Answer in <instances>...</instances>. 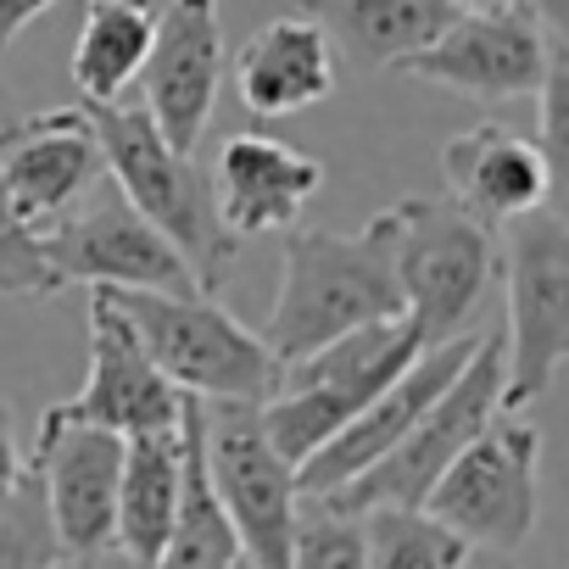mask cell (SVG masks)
Instances as JSON below:
<instances>
[{"instance_id": "cb8c5ba5", "label": "cell", "mask_w": 569, "mask_h": 569, "mask_svg": "<svg viewBox=\"0 0 569 569\" xmlns=\"http://www.w3.org/2000/svg\"><path fill=\"white\" fill-rule=\"evenodd\" d=\"M291 563H347L363 569V525L352 508H341L325 491H297V513H291Z\"/></svg>"}, {"instance_id": "30bf717a", "label": "cell", "mask_w": 569, "mask_h": 569, "mask_svg": "<svg viewBox=\"0 0 569 569\" xmlns=\"http://www.w3.org/2000/svg\"><path fill=\"white\" fill-rule=\"evenodd\" d=\"M40 251L62 284H140V291H201L190 262L173 251V240L112 184V173L40 229Z\"/></svg>"}, {"instance_id": "d6986e66", "label": "cell", "mask_w": 569, "mask_h": 569, "mask_svg": "<svg viewBox=\"0 0 569 569\" xmlns=\"http://www.w3.org/2000/svg\"><path fill=\"white\" fill-rule=\"evenodd\" d=\"M291 12L319 23L330 51L358 73L408 62L458 18L452 0H291Z\"/></svg>"}, {"instance_id": "6da1fadb", "label": "cell", "mask_w": 569, "mask_h": 569, "mask_svg": "<svg viewBox=\"0 0 569 569\" xmlns=\"http://www.w3.org/2000/svg\"><path fill=\"white\" fill-rule=\"evenodd\" d=\"M402 291L391 268V240H386V212L369 218L352 234L336 229H297L284 240V268H279V297L268 325L257 330L279 363H291L358 325L397 319Z\"/></svg>"}, {"instance_id": "5b68a950", "label": "cell", "mask_w": 569, "mask_h": 569, "mask_svg": "<svg viewBox=\"0 0 569 569\" xmlns=\"http://www.w3.org/2000/svg\"><path fill=\"white\" fill-rule=\"evenodd\" d=\"M413 352H419V336L408 313H397V319L358 325L291 363H279V380L262 397L268 441L291 463L313 458L380 386H391L413 363Z\"/></svg>"}, {"instance_id": "277c9868", "label": "cell", "mask_w": 569, "mask_h": 569, "mask_svg": "<svg viewBox=\"0 0 569 569\" xmlns=\"http://www.w3.org/2000/svg\"><path fill=\"white\" fill-rule=\"evenodd\" d=\"M112 308L134 325L151 363L184 397H268L279 358L257 330H246L218 291H140V284H101Z\"/></svg>"}, {"instance_id": "7c38bea8", "label": "cell", "mask_w": 569, "mask_h": 569, "mask_svg": "<svg viewBox=\"0 0 569 569\" xmlns=\"http://www.w3.org/2000/svg\"><path fill=\"white\" fill-rule=\"evenodd\" d=\"M34 469L46 486V513L62 547V563L118 558V469L123 436L101 425L34 430Z\"/></svg>"}, {"instance_id": "9c48e42d", "label": "cell", "mask_w": 569, "mask_h": 569, "mask_svg": "<svg viewBox=\"0 0 569 569\" xmlns=\"http://www.w3.org/2000/svg\"><path fill=\"white\" fill-rule=\"evenodd\" d=\"M502 408V330L480 336L475 352L463 358V369L447 380V391L408 425V436L380 452L369 469H358L352 480L330 486L325 497H336L341 508H369V502H425V491L436 486V475L486 430V419Z\"/></svg>"}, {"instance_id": "44dd1931", "label": "cell", "mask_w": 569, "mask_h": 569, "mask_svg": "<svg viewBox=\"0 0 569 569\" xmlns=\"http://www.w3.org/2000/svg\"><path fill=\"white\" fill-rule=\"evenodd\" d=\"M162 563H246L240 536L218 502V486L207 475V447H201V408L196 397H184L179 408V497H173V530L162 547Z\"/></svg>"}, {"instance_id": "4fadbf2b", "label": "cell", "mask_w": 569, "mask_h": 569, "mask_svg": "<svg viewBox=\"0 0 569 569\" xmlns=\"http://www.w3.org/2000/svg\"><path fill=\"white\" fill-rule=\"evenodd\" d=\"M101 179H107V157L84 101L0 123V184H7L12 207L34 234L68 218Z\"/></svg>"}, {"instance_id": "ffe728a7", "label": "cell", "mask_w": 569, "mask_h": 569, "mask_svg": "<svg viewBox=\"0 0 569 569\" xmlns=\"http://www.w3.org/2000/svg\"><path fill=\"white\" fill-rule=\"evenodd\" d=\"M179 497V425L173 430H134L123 436L118 469V558L162 563Z\"/></svg>"}, {"instance_id": "83f0119b", "label": "cell", "mask_w": 569, "mask_h": 569, "mask_svg": "<svg viewBox=\"0 0 569 569\" xmlns=\"http://www.w3.org/2000/svg\"><path fill=\"white\" fill-rule=\"evenodd\" d=\"M57 0H0V51H7L34 18H46Z\"/></svg>"}, {"instance_id": "4316f807", "label": "cell", "mask_w": 569, "mask_h": 569, "mask_svg": "<svg viewBox=\"0 0 569 569\" xmlns=\"http://www.w3.org/2000/svg\"><path fill=\"white\" fill-rule=\"evenodd\" d=\"M23 463H29V452H23V436H18V413H12V402H0V497L18 486Z\"/></svg>"}, {"instance_id": "d4e9b609", "label": "cell", "mask_w": 569, "mask_h": 569, "mask_svg": "<svg viewBox=\"0 0 569 569\" xmlns=\"http://www.w3.org/2000/svg\"><path fill=\"white\" fill-rule=\"evenodd\" d=\"M0 563H62L51 513H46V486L34 458L23 463L18 486L0 497Z\"/></svg>"}, {"instance_id": "f1b7e54d", "label": "cell", "mask_w": 569, "mask_h": 569, "mask_svg": "<svg viewBox=\"0 0 569 569\" xmlns=\"http://www.w3.org/2000/svg\"><path fill=\"white\" fill-rule=\"evenodd\" d=\"M458 12H469V7H502V0H452Z\"/></svg>"}, {"instance_id": "ba28073f", "label": "cell", "mask_w": 569, "mask_h": 569, "mask_svg": "<svg viewBox=\"0 0 569 569\" xmlns=\"http://www.w3.org/2000/svg\"><path fill=\"white\" fill-rule=\"evenodd\" d=\"M201 447L218 502L240 536L246 563H291V513H297V463L268 441L257 397H196Z\"/></svg>"}, {"instance_id": "7a4b0ae2", "label": "cell", "mask_w": 569, "mask_h": 569, "mask_svg": "<svg viewBox=\"0 0 569 569\" xmlns=\"http://www.w3.org/2000/svg\"><path fill=\"white\" fill-rule=\"evenodd\" d=\"M90 123L101 134V157L112 184L173 240V251L190 262L201 291H218L240 257V234L223 223L212 173L196 162V151H173L162 129L151 123L146 101L112 96V101H84Z\"/></svg>"}, {"instance_id": "9a60e30c", "label": "cell", "mask_w": 569, "mask_h": 569, "mask_svg": "<svg viewBox=\"0 0 569 569\" xmlns=\"http://www.w3.org/2000/svg\"><path fill=\"white\" fill-rule=\"evenodd\" d=\"M475 341H480V336L458 330V336H447V341H436V347H419L413 363H408L391 386H380L313 458L297 463V491H330V486L352 480L358 469H369L380 452H391V447L408 436V425L447 391V380L463 369V358L475 352Z\"/></svg>"}, {"instance_id": "8fae6325", "label": "cell", "mask_w": 569, "mask_h": 569, "mask_svg": "<svg viewBox=\"0 0 569 569\" xmlns=\"http://www.w3.org/2000/svg\"><path fill=\"white\" fill-rule=\"evenodd\" d=\"M84 319H90V375L68 402L46 408L40 430H57V425H101V430H118V436L173 430L184 391L168 386V375L151 363L134 325L112 308V297L101 284H90V313Z\"/></svg>"}, {"instance_id": "8992f818", "label": "cell", "mask_w": 569, "mask_h": 569, "mask_svg": "<svg viewBox=\"0 0 569 569\" xmlns=\"http://www.w3.org/2000/svg\"><path fill=\"white\" fill-rule=\"evenodd\" d=\"M497 273L508 291L502 408H525L547 397L569 358V223L558 201L497 229Z\"/></svg>"}, {"instance_id": "603a6c76", "label": "cell", "mask_w": 569, "mask_h": 569, "mask_svg": "<svg viewBox=\"0 0 569 569\" xmlns=\"http://www.w3.org/2000/svg\"><path fill=\"white\" fill-rule=\"evenodd\" d=\"M352 513L363 525V563L380 569H458L475 552L458 530H447L419 502H369Z\"/></svg>"}, {"instance_id": "7402d4cb", "label": "cell", "mask_w": 569, "mask_h": 569, "mask_svg": "<svg viewBox=\"0 0 569 569\" xmlns=\"http://www.w3.org/2000/svg\"><path fill=\"white\" fill-rule=\"evenodd\" d=\"M151 0H90V18L73 46V84L84 101H112L140 79L151 51Z\"/></svg>"}, {"instance_id": "5bb4252c", "label": "cell", "mask_w": 569, "mask_h": 569, "mask_svg": "<svg viewBox=\"0 0 569 569\" xmlns=\"http://www.w3.org/2000/svg\"><path fill=\"white\" fill-rule=\"evenodd\" d=\"M223 73H229V57H223V29H218V0H168L134 84L146 90L140 101L173 151L201 146Z\"/></svg>"}, {"instance_id": "e0dca14e", "label": "cell", "mask_w": 569, "mask_h": 569, "mask_svg": "<svg viewBox=\"0 0 569 569\" xmlns=\"http://www.w3.org/2000/svg\"><path fill=\"white\" fill-rule=\"evenodd\" d=\"M441 179H447V196L491 229L525 218L530 207L552 201V190H558V168L547 162L541 140L502 129V123L452 134L441 146Z\"/></svg>"}, {"instance_id": "484cf974", "label": "cell", "mask_w": 569, "mask_h": 569, "mask_svg": "<svg viewBox=\"0 0 569 569\" xmlns=\"http://www.w3.org/2000/svg\"><path fill=\"white\" fill-rule=\"evenodd\" d=\"M62 291V279L51 273L40 234L23 223V212L12 207L7 184H0V297L7 302H51Z\"/></svg>"}, {"instance_id": "3957f363", "label": "cell", "mask_w": 569, "mask_h": 569, "mask_svg": "<svg viewBox=\"0 0 569 569\" xmlns=\"http://www.w3.org/2000/svg\"><path fill=\"white\" fill-rule=\"evenodd\" d=\"M386 240L419 347L469 330L497 279V229L463 212L452 196H402L386 207Z\"/></svg>"}, {"instance_id": "52a82bcc", "label": "cell", "mask_w": 569, "mask_h": 569, "mask_svg": "<svg viewBox=\"0 0 569 569\" xmlns=\"http://www.w3.org/2000/svg\"><path fill=\"white\" fill-rule=\"evenodd\" d=\"M419 508L458 530L475 552L525 547L541 513V430L519 419V408H497L486 430L436 475Z\"/></svg>"}, {"instance_id": "2e32d148", "label": "cell", "mask_w": 569, "mask_h": 569, "mask_svg": "<svg viewBox=\"0 0 569 569\" xmlns=\"http://www.w3.org/2000/svg\"><path fill=\"white\" fill-rule=\"evenodd\" d=\"M212 173V196H218V212L223 223L251 240V234H273V229H291L302 218V207L319 196L325 184V162L284 146L273 134H257V129H240L218 146V162L207 168Z\"/></svg>"}, {"instance_id": "ac0fdd59", "label": "cell", "mask_w": 569, "mask_h": 569, "mask_svg": "<svg viewBox=\"0 0 569 569\" xmlns=\"http://www.w3.org/2000/svg\"><path fill=\"white\" fill-rule=\"evenodd\" d=\"M229 73H234L240 107L257 112V118L308 112V107L330 101V96H336V79H341L325 29L308 23V18H297V12L262 23V29L240 46V57L229 62Z\"/></svg>"}]
</instances>
